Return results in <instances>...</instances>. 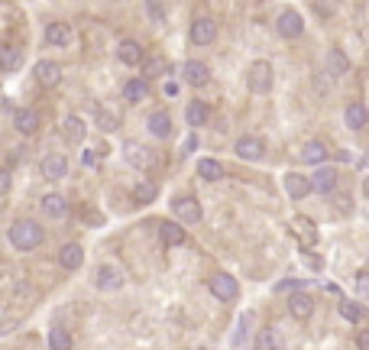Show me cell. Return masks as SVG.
Listing matches in <instances>:
<instances>
[{
	"instance_id": "obj_35",
	"label": "cell",
	"mask_w": 369,
	"mask_h": 350,
	"mask_svg": "<svg viewBox=\"0 0 369 350\" xmlns=\"http://www.w3.org/2000/svg\"><path fill=\"white\" fill-rule=\"evenodd\" d=\"M49 347L52 350H72V334L62 328H52L49 331Z\"/></svg>"
},
{
	"instance_id": "obj_47",
	"label": "cell",
	"mask_w": 369,
	"mask_h": 350,
	"mask_svg": "<svg viewBox=\"0 0 369 350\" xmlns=\"http://www.w3.org/2000/svg\"><path fill=\"white\" fill-rule=\"evenodd\" d=\"M363 195H366V198H369V175H366V179H363Z\"/></svg>"
},
{
	"instance_id": "obj_5",
	"label": "cell",
	"mask_w": 369,
	"mask_h": 350,
	"mask_svg": "<svg viewBox=\"0 0 369 350\" xmlns=\"http://www.w3.org/2000/svg\"><path fill=\"white\" fill-rule=\"evenodd\" d=\"M337 169L334 166H317L315 175H308V185H311V191H317V195H330V191L337 188Z\"/></svg>"
},
{
	"instance_id": "obj_30",
	"label": "cell",
	"mask_w": 369,
	"mask_h": 350,
	"mask_svg": "<svg viewBox=\"0 0 369 350\" xmlns=\"http://www.w3.org/2000/svg\"><path fill=\"white\" fill-rule=\"evenodd\" d=\"M166 72H169L166 55H143V78H162Z\"/></svg>"
},
{
	"instance_id": "obj_24",
	"label": "cell",
	"mask_w": 369,
	"mask_h": 350,
	"mask_svg": "<svg viewBox=\"0 0 369 350\" xmlns=\"http://www.w3.org/2000/svg\"><path fill=\"white\" fill-rule=\"evenodd\" d=\"M343 120H347L350 130H363L369 124V110L366 104H359V101H353V104H347V110H343Z\"/></svg>"
},
{
	"instance_id": "obj_10",
	"label": "cell",
	"mask_w": 369,
	"mask_h": 350,
	"mask_svg": "<svg viewBox=\"0 0 369 350\" xmlns=\"http://www.w3.org/2000/svg\"><path fill=\"white\" fill-rule=\"evenodd\" d=\"M94 286L101 289V292H117V289L123 286V273H120L117 266L104 263V266H101V269L94 273Z\"/></svg>"
},
{
	"instance_id": "obj_9",
	"label": "cell",
	"mask_w": 369,
	"mask_h": 350,
	"mask_svg": "<svg viewBox=\"0 0 369 350\" xmlns=\"http://www.w3.org/2000/svg\"><path fill=\"white\" fill-rule=\"evenodd\" d=\"M217 39V23L214 17H198L191 23V43L195 46H211Z\"/></svg>"
},
{
	"instance_id": "obj_11",
	"label": "cell",
	"mask_w": 369,
	"mask_h": 350,
	"mask_svg": "<svg viewBox=\"0 0 369 350\" xmlns=\"http://www.w3.org/2000/svg\"><path fill=\"white\" fill-rule=\"evenodd\" d=\"M292 233H295L298 240L305 246H315L317 240H321V231H317V224L311 221V217H305V214H298L295 221H292Z\"/></svg>"
},
{
	"instance_id": "obj_1",
	"label": "cell",
	"mask_w": 369,
	"mask_h": 350,
	"mask_svg": "<svg viewBox=\"0 0 369 350\" xmlns=\"http://www.w3.org/2000/svg\"><path fill=\"white\" fill-rule=\"evenodd\" d=\"M43 227L36 221H17L10 227V244L17 246V250H36V246L43 244Z\"/></svg>"
},
{
	"instance_id": "obj_17",
	"label": "cell",
	"mask_w": 369,
	"mask_h": 350,
	"mask_svg": "<svg viewBox=\"0 0 369 350\" xmlns=\"http://www.w3.org/2000/svg\"><path fill=\"white\" fill-rule=\"evenodd\" d=\"M85 133H88V124L78 114H68L62 120V137H65V143H81V139H85Z\"/></svg>"
},
{
	"instance_id": "obj_3",
	"label": "cell",
	"mask_w": 369,
	"mask_h": 350,
	"mask_svg": "<svg viewBox=\"0 0 369 350\" xmlns=\"http://www.w3.org/2000/svg\"><path fill=\"white\" fill-rule=\"evenodd\" d=\"M123 159H127L133 169H149V166L156 162V156H152L149 146L137 143V139H127V143H123Z\"/></svg>"
},
{
	"instance_id": "obj_44",
	"label": "cell",
	"mask_w": 369,
	"mask_h": 350,
	"mask_svg": "<svg viewBox=\"0 0 369 350\" xmlns=\"http://www.w3.org/2000/svg\"><path fill=\"white\" fill-rule=\"evenodd\" d=\"M357 347H359V350H369V328L357 334Z\"/></svg>"
},
{
	"instance_id": "obj_36",
	"label": "cell",
	"mask_w": 369,
	"mask_h": 350,
	"mask_svg": "<svg viewBox=\"0 0 369 350\" xmlns=\"http://www.w3.org/2000/svg\"><path fill=\"white\" fill-rule=\"evenodd\" d=\"M94 120H97V130H104V133H110V130H117V114H110V110H104V107H97L94 110Z\"/></svg>"
},
{
	"instance_id": "obj_38",
	"label": "cell",
	"mask_w": 369,
	"mask_h": 350,
	"mask_svg": "<svg viewBox=\"0 0 369 350\" xmlns=\"http://www.w3.org/2000/svg\"><path fill=\"white\" fill-rule=\"evenodd\" d=\"M107 146H97V149H85V156H81V162L85 166H101V159H104Z\"/></svg>"
},
{
	"instance_id": "obj_42",
	"label": "cell",
	"mask_w": 369,
	"mask_h": 350,
	"mask_svg": "<svg viewBox=\"0 0 369 350\" xmlns=\"http://www.w3.org/2000/svg\"><path fill=\"white\" fill-rule=\"evenodd\" d=\"M298 289H301V279H282L275 286V292H298Z\"/></svg>"
},
{
	"instance_id": "obj_31",
	"label": "cell",
	"mask_w": 369,
	"mask_h": 350,
	"mask_svg": "<svg viewBox=\"0 0 369 350\" xmlns=\"http://www.w3.org/2000/svg\"><path fill=\"white\" fill-rule=\"evenodd\" d=\"M123 97H127L130 104H139V101H146V97H149L146 78H130L127 85H123Z\"/></svg>"
},
{
	"instance_id": "obj_22",
	"label": "cell",
	"mask_w": 369,
	"mask_h": 350,
	"mask_svg": "<svg viewBox=\"0 0 369 350\" xmlns=\"http://www.w3.org/2000/svg\"><path fill=\"white\" fill-rule=\"evenodd\" d=\"M285 191H288V198L301 202L308 191H311V185H308V175H298V172H285Z\"/></svg>"
},
{
	"instance_id": "obj_8",
	"label": "cell",
	"mask_w": 369,
	"mask_h": 350,
	"mask_svg": "<svg viewBox=\"0 0 369 350\" xmlns=\"http://www.w3.org/2000/svg\"><path fill=\"white\" fill-rule=\"evenodd\" d=\"M211 295L221 298V302H233L240 295V282L233 276H227V273H217V276H211Z\"/></svg>"
},
{
	"instance_id": "obj_4",
	"label": "cell",
	"mask_w": 369,
	"mask_h": 350,
	"mask_svg": "<svg viewBox=\"0 0 369 350\" xmlns=\"http://www.w3.org/2000/svg\"><path fill=\"white\" fill-rule=\"evenodd\" d=\"M172 211H175V217H179L181 224H198L201 217H204V211H201V202H198V198H191V195H181V198H175V202H172Z\"/></svg>"
},
{
	"instance_id": "obj_23",
	"label": "cell",
	"mask_w": 369,
	"mask_h": 350,
	"mask_svg": "<svg viewBox=\"0 0 369 350\" xmlns=\"http://www.w3.org/2000/svg\"><path fill=\"white\" fill-rule=\"evenodd\" d=\"M159 237H162L166 246H181L185 244V227L179 221H166V224H159Z\"/></svg>"
},
{
	"instance_id": "obj_45",
	"label": "cell",
	"mask_w": 369,
	"mask_h": 350,
	"mask_svg": "<svg viewBox=\"0 0 369 350\" xmlns=\"http://www.w3.org/2000/svg\"><path fill=\"white\" fill-rule=\"evenodd\" d=\"M195 149H198V137H195V130H191V137L185 139V149H181V153H195Z\"/></svg>"
},
{
	"instance_id": "obj_21",
	"label": "cell",
	"mask_w": 369,
	"mask_h": 350,
	"mask_svg": "<svg viewBox=\"0 0 369 350\" xmlns=\"http://www.w3.org/2000/svg\"><path fill=\"white\" fill-rule=\"evenodd\" d=\"M46 43L65 49V46L72 43V26H68V23H49V26H46Z\"/></svg>"
},
{
	"instance_id": "obj_43",
	"label": "cell",
	"mask_w": 369,
	"mask_h": 350,
	"mask_svg": "<svg viewBox=\"0 0 369 350\" xmlns=\"http://www.w3.org/2000/svg\"><path fill=\"white\" fill-rule=\"evenodd\" d=\"M10 185H13V175L7 169H0V195H7V191H10Z\"/></svg>"
},
{
	"instance_id": "obj_20",
	"label": "cell",
	"mask_w": 369,
	"mask_h": 350,
	"mask_svg": "<svg viewBox=\"0 0 369 350\" xmlns=\"http://www.w3.org/2000/svg\"><path fill=\"white\" fill-rule=\"evenodd\" d=\"M324 65H327V72L334 75V78H343V75L350 72V59L343 55V49H327V59H324Z\"/></svg>"
},
{
	"instance_id": "obj_2",
	"label": "cell",
	"mask_w": 369,
	"mask_h": 350,
	"mask_svg": "<svg viewBox=\"0 0 369 350\" xmlns=\"http://www.w3.org/2000/svg\"><path fill=\"white\" fill-rule=\"evenodd\" d=\"M272 81H275L272 65L263 62V59L246 68V88H250L253 95H266V91H272Z\"/></svg>"
},
{
	"instance_id": "obj_18",
	"label": "cell",
	"mask_w": 369,
	"mask_h": 350,
	"mask_svg": "<svg viewBox=\"0 0 369 350\" xmlns=\"http://www.w3.org/2000/svg\"><path fill=\"white\" fill-rule=\"evenodd\" d=\"M117 59L123 65H139L143 62V46H139L137 39H120V43H117Z\"/></svg>"
},
{
	"instance_id": "obj_26",
	"label": "cell",
	"mask_w": 369,
	"mask_h": 350,
	"mask_svg": "<svg viewBox=\"0 0 369 350\" xmlns=\"http://www.w3.org/2000/svg\"><path fill=\"white\" fill-rule=\"evenodd\" d=\"M327 156H330V149H327L321 139H311V143L301 149V159H305L308 166H324Z\"/></svg>"
},
{
	"instance_id": "obj_41",
	"label": "cell",
	"mask_w": 369,
	"mask_h": 350,
	"mask_svg": "<svg viewBox=\"0 0 369 350\" xmlns=\"http://www.w3.org/2000/svg\"><path fill=\"white\" fill-rule=\"evenodd\" d=\"M146 7H149V17H152V23H162V0H146Z\"/></svg>"
},
{
	"instance_id": "obj_29",
	"label": "cell",
	"mask_w": 369,
	"mask_h": 350,
	"mask_svg": "<svg viewBox=\"0 0 369 350\" xmlns=\"http://www.w3.org/2000/svg\"><path fill=\"white\" fill-rule=\"evenodd\" d=\"M149 133L159 139H166L172 133V117L169 110H156V114H149Z\"/></svg>"
},
{
	"instance_id": "obj_13",
	"label": "cell",
	"mask_w": 369,
	"mask_h": 350,
	"mask_svg": "<svg viewBox=\"0 0 369 350\" xmlns=\"http://www.w3.org/2000/svg\"><path fill=\"white\" fill-rule=\"evenodd\" d=\"M181 78H185L191 88H204L211 81V68L204 62H185L181 65Z\"/></svg>"
},
{
	"instance_id": "obj_6",
	"label": "cell",
	"mask_w": 369,
	"mask_h": 350,
	"mask_svg": "<svg viewBox=\"0 0 369 350\" xmlns=\"http://www.w3.org/2000/svg\"><path fill=\"white\" fill-rule=\"evenodd\" d=\"M275 30H279V36H285V39H298V36L305 32V20H301L298 10H282L279 20H275Z\"/></svg>"
},
{
	"instance_id": "obj_33",
	"label": "cell",
	"mask_w": 369,
	"mask_h": 350,
	"mask_svg": "<svg viewBox=\"0 0 369 350\" xmlns=\"http://www.w3.org/2000/svg\"><path fill=\"white\" fill-rule=\"evenodd\" d=\"M256 350H282L279 328H263L259 331V338H256Z\"/></svg>"
},
{
	"instance_id": "obj_14",
	"label": "cell",
	"mask_w": 369,
	"mask_h": 350,
	"mask_svg": "<svg viewBox=\"0 0 369 350\" xmlns=\"http://www.w3.org/2000/svg\"><path fill=\"white\" fill-rule=\"evenodd\" d=\"M39 169H43V179H49V182L65 179V175H68V159H65L62 153H49Z\"/></svg>"
},
{
	"instance_id": "obj_40",
	"label": "cell",
	"mask_w": 369,
	"mask_h": 350,
	"mask_svg": "<svg viewBox=\"0 0 369 350\" xmlns=\"http://www.w3.org/2000/svg\"><path fill=\"white\" fill-rule=\"evenodd\" d=\"M357 292L363 302H369V273H359L357 276Z\"/></svg>"
},
{
	"instance_id": "obj_46",
	"label": "cell",
	"mask_w": 369,
	"mask_h": 350,
	"mask_svg": "<svg viewBox=\"0 0 369 350\" xmlns=\"http://www.w3.org/2000/svg\"><path fill=\"white\" fill-rule=\"evenodd\" d=\"M166 95H179V85H175V81H166Z\"/></svg>"
},
{
	"instance_id": "obj_28",
	"label": "cell",
	"mask_w": 369,
	"mask_h": 350,
	"mask_svg": "<svg viewBox=\"0 0 369 350\" xmlns=\"http://www.w3.org/2000/svg\"><path fill=\"white\" fill-rule=\"evenodd\" d=\"M59 263H62V269H78V266L85 263V250L78 244H65L59 250Z\"/></svg>"
},
{
	"instance_id": "obj_39",
	"label": "cell",
	"mask_w": 369,
	"mask_h": 350,
	"mask_svg": "<svg viewBox=\"0 0 369 350\" xmlns=\"http://www.w3.org/2000/svg\"><path fill=\"white\" fill-rule=\"evenodd\" d=\"M315 10L321 17H334L337 13V0H315Z\"/></svg>"
},
{
	"instance_id": "obj_27",
	"label": "cell",
	"mask_w": 369,
	"mask_h": 350,
	"mask_svg": "<svg viewBox=\"0 0 369 350\" xmlns=\"http://www.w3.org/2000/svg\"><path fill=\"white\" fill-rule=\"evenodd\" d=\"M39 208H43L46 217H65L68 214V202H65L62 195H43V202H39Z\"/></svg>"
},
{
	"instance_id": "obj_16",
	"label": "cell",
	"mask_w": 369,
	"mask_h": 350,
	"mask_svg": "<svg viewBox=\"0 0 369 350\" xmlns=\"http://www.w3.org/2000/svg\"><path fill=\"white\" fill-rule=\"evenodd\" d=\"M13 127L20 130L23 137H32V133H39V114L32 107H23V110L13 114Z\"/></svg>"
},
{
	"instance_id": "obj_19",
	"label": "cell",
	"mask_w": 369,
	"mask_h": 350,
	"mask_svg": "<svg viewBox=\"0 0 369 350\" xmlns=\"http://www.w3.org/2000/svg\"><path fill=\"white\" fill-rule=\"evenodd\" d=\"M208 117H211V110H208V104L204 101H188V107H185V120H188V127L191 130H198V127H204L208 124Z\"/></svg>"
},
{
	"instance_id": "obj_32",
	"label": "cell",
	"mask_w": 369,
	"mask_h": 350,
	"mask_svg": "<svg viewBox=\"0 0 369 350\" xmlns=\"http://www.w3.org/2000/svg\"><path fill=\"white\" fill-rule=\"evenodd\" d=\"M198 175L204 182H217L223 175V166L217 159H211V156H204V159H198Z\"/></svg>"
},
{
	"instance_id": "obj_37",
	"label": "cell",
	"mask_w": 369,
	"mask_h": 350,
	"mask_svg": "<svg viewBox=\"0 0 369 350\" xmlns=\"http://www.w3.org/2000/svg\"><path fill=\"white\" fill-rule=\"evenodd\" d=\"M340 315L357 324V321H363V315H366V311H363V305H357V302H340Z\"/></svg>"
},
{
	"instance_id": "obj_25",
	"label": "cell",
	"mask_w": 369,
	"mask_h": 350,
	"mask_svg": "<svg viewBox=\"0 0 369 350\" xmlns=\"http://www.w3.org/2000/svg\"><path fill=\"white\" fill-rule=\"evenodd\" d=\"M20 62H23V49H20V46H13V43L0 46V72H17V68H20Z\"/></svg>"
},
{
	"instance_id": "obj_7",
	"label": "cell",
	"mask_w": 369,
	"mask_h": 350,
	"mask_svg": "<svg viewBox=\"0 0 369 350\" xmlns=\"http://www.w3.org/2000/svg\"><path fill=\"white\" fill-rule=\"evenodd\" d=\"M32 75H36V81H39L43 88H59V85H62V65L52 62V59H43V62H36Z\"/></svg>"
},
{
	"instance_id": "obj_15",
	"label": "cell",
	"mask_w": 369,
	"mask_h": 350,
	"mask_svg": "<svg viewBox=\"0 0 369 350\" xmlns=\"http://www.w3.org/2000/svg\"><path fill=\"white\" fill-rule=\"evenodd\" d=\"M233 149H237V156H240V159H246V162L263 159V153H266V146H263V139H259V137H240Z\"/></svg>"
},
{
	"instance_id": "obj_34",
	"label": "cell",
	"mask_w": 369,
	"mask_h": 350,
	"mask_svg": "<svg viewBox=\"0 0 369 350\" xmlns=\"http://www.w3.org/2000/svg\"><path fill=\"white\" fill-rule=\"evenodd\" d=\"M133 198H137L139 204H149V202H156L159 198V185L152 179H146V182H139L137 188H133Z\"/></svg>"
},
{
	"instance_id": "obj_12",
	"label": "cell",
	"mask_w": 369,
	"mask_h": 350,
	"mask_svg": "<svg viewBox=\"0 0 369 350\" xmlns=\"http://www.w3.org/2000/svg\"><path fill=\"white\" fill-rule=\"evenodd\" d=\"M288 311H292V318L308 321L311 315H315V298L298 289V292H292V295H288Z\"/></svg>"
}]
</instances>
